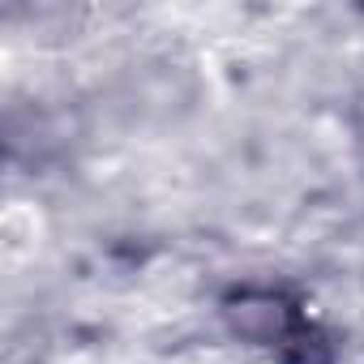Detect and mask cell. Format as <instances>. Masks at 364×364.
I'll return each instance as SVG.
<instances>
[{"label":"cell","mask_w":364,"mask_h":364,"mask_svg":"<svg viewBox=\"0 0 364 364\" xmlns=\"http://www.w3.org/2000/svg\"><path fill=\"white\" fill-rule=\"evenodd\" d=\"M232 326H236L245 338L274 343V338H287V330H291V313L283 309L279 296H245V300L232 309Z\"/></svg>","instance_id":"obj_1"}]
</instances>
